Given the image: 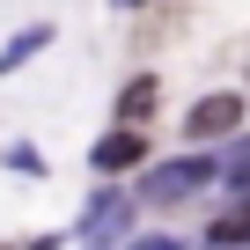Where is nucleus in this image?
Returning a JSON list of instances; mask_svg holds the SVG:
<instances>
[{
	"label": "nucleus",
	"mask_w": 250,
	"mask_h": 250,
	"mask_svg": "<svg viewBox=\"0 0 250 250\" xmlns=\"http://www.w3.org/2000/svg\"><path fill=\"white\" fill-rule=\"evenodd\" d=\"M206 250H235V243H206Z\"/></svg>",
	"instance_id": "nucleus-10"
},
{
	"label": "nucleus",
	"mask_w": 250,
	"mask_h": 250,
	"mask_svg": "<svg viewBox=\"0 0 250 250\" xmlns=\"http://www.w3.org/2000/svg\"><path fill=\"white\" fill-rule=\"evenodd\" d=\"M133 213H140V191H96V199H88V213H81V243H96V250L125 243Z\"/></svg>",
	"instance_id": "nucleus-2"
},
{
	"label": "nucleus",
	"mask_w": 250,
	"mask_h": 250,
	"mask_svg": "<svg viewBox=\"0 0 250 250\" xmlns=\"http://www.w3.org/2000/svg\"><path fill=\"white\" fill-rule=\"evenodd\" d=\"M155 147H147V133H140V125H110V133L88 147V169L96 177H125V169H140Z\"/></svg>",
	"instance_id": "nucleus-3"
},
{
	"label": "nucleus",
	"mask_w": 250,
	"mask_h": 250,
	"mask_svg": "<svg viewBox=\"0 0 250 250\" xmlns=\"http://www.w3.org/2000/svg\"><path fill=\"white\" fill-rule=\"evenodd\" d=\"M118 8H147V0H118Z\"/></svg>",
	"instance_id": "nucleus-9"
},
{
	"label": "nucleus",
	"mask_w": 250,
	"mask_h": 250,
	"mask_svg": "<svg viewBox=\"0 0 250 250\" xmlns=\"http://www.w3.org/2000/svg\"><path fill=\"white\" fill-rule=\"evenodd\" d=\"M125 250H184V243H177V235H162V228H155V235H133V243H125Z\"/></svg>",
	"instance_id": "nucleus-8"
},
{
	"label": "nucleus",
	"mask_w": 250,
	"mask_h": 250,
	"mask_svg": "<svg viewBox=\"0 0 250 250\" xmlns=\"http://www.w3.org/2000/svg\"><path fill=\"white\" fill-rule=\"evenodd\" d=\"M44 44H52V22H37V30H22V37L8 44V52H0V74H15V66H30V59H37Z\"/></svg>",
	"instance_id": "nucleus-6"
},
{
	"label": "nucleus",
	"mask_w": 250,
	"mask_h": 250,
	"mask_svg": "<svg viewBox=\"0 0 250 250\" xmlns=\"http://www.w3.org/2000/svg\"><path fill=\"white\" fill-rule=\"evenodd\" d=\"M155 96H162V81H155V74H133V81L118 88V125H147Z\"/></svg>",
	"instance_id": "nucleus-5"
},
{
	"label": "nucleus",
	"mask_w": 250,
	"mask_h": 250,
	"mask_svg": "<svg viewBox=\"0 0 250 250\" xmlns=\"http://www.w3.org/2000/svg\"><path fill=\"white\" fill-rule=\"evenodd\" d=\"M8 169H15V177H37L44 155H37V147H8Z\"/></svg>",
	"instance_id": "nucleus-7"
},
{
	"label": "nucleus",
	"mask_w": 250,
	"mask_h": 250,
	"mask_svg": "<svg viewBox=\"0 0 250 250\" xmlns=\"http://www.w3.org/2000/svg\"><path fill=\"white\" fill-rule=\"evenodd\" d=\"M235 125H243V96H235V88H213V96H199V103L184 110V133H191V140H228Z\"/></svg>",
	"instance_id": "nucleus-4"
},
{
	"label": "nucleus",
	"mask_w": 250,
	"mask_h": 250,
	"mask_svg": "<svg viewBox=\"0 0 250 250\" xmlns=\"http://www.w3.org/2000/svg\"><path fill=\"white\" fill-rule=\"evenodd\" d=\"M221 177H228L221 155H177V162H155V169L140 177V206H177V199H191V191H213Z\"/></svg>",
	"instance_id": "nucleus-1"
}]
</instances>
